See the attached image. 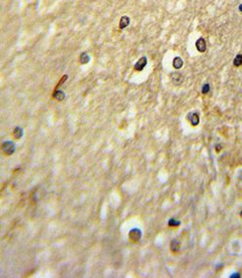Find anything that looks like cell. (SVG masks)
<instances>
[{"instance_id": "obj_1", "label": "cell", "mask_w": 242, "mask_h": 278, "mask_svg": "<svg viewBox=\"0 0 242 278\" xmlns=\"http://www.w3.org/2000/svg\"><path fill=\"white\" fill-rule=\"evenodd\" d=\"M2 151H3V153L4 154H6V155H12L14 152H15V149H16V147H15V144L13 143V141H5V143H3V144H2Z\"/></svg>"}, {"instance_id": "obj_2", "label": "cell", "mask_w": 242, "mask_h": 278, "mask_svg": "<svg viewBox=\"0 0 242 278\" xmlns=\"http://www.w3.org/2000/svg\"><path fill=\"white\" fill-rule=\"evenodd\" d=\"M171 80L174 85L179 86L182 84L183 81V76L180 72H173V73L171 74Z\"/></svg>"}, {"instance_id": "obj_3", "label": "cell", "mask_w": 242, "mask_h": 278, "mask_svg": "<svg viewBox=\"0 0 242 278\" xmlns=\"http://www.w3.org/2000/svg\"><path fill=\"white\" fill-rule=\"evenodd\" d=\"M129 237L133 242H138L142 237V231L138 229H132L131 231L129 232Z\"/></svg>"}, {"instance_id": "obj_4", "label": "cell", "mask_w": 242, "mask_h": 278, "mask_svg": "<svg viewBox=\"0 0 242 278\" xmlns=\"http://www.w3.org/2000/svg\"><path fill=\"white\" fill-rule=\"evenodd\" d=\"M195 46H196L197 51L200 52V53H203V52L206 51L207 45H206V41H205L204 38H202V37L198 38L196 41V43H195Z\"/></svg>"}, {"instance_id": "obj_5", "label": "cell", "mask_w": 242, "mask_h": 278, "mask_svg": "<svg viewBox=\"0 0 242 278\" xmlns=\"http://www.w3.org/2000/svg\"><path fill=\"white\" fill-rule=\"evenodd\" d=\"M188 119L192 126H196L199 123V115L197 112H190L188 114Z\"/></svg>"}, {"instance_id": "obj_6", "label": "cell", "mask_w": 242, "mask_h": 278, "mask_svg": "<svg viewBox=\"0 0 242 278\" xmlns=\"http://www.w3.org/2000/svg\"><path fill=\"white\" fill-rule=\"evenodd\" d=\"M146 63H147L146 58V57H142L141 59L139 60L137 63H136V65H135V66H134L135 70H137V71L143 70V69L144 68V66L146 65Z\"/></svg>"}, {"instance_id": "obj_7", "label": "cell", "mask_w": 242, "mask_h": 278, "mask_svg": "<svg viewBox=\"0 0 242 278\" xmlns=\"http://www.w3.org/2000/svg\"><path fill=\"white\" fill-rule=\"evenodd\" d=\"M129 24H130L129 17L123 16L120 19V22H119V27H120L121 29H125V27H127L128 26H129Z\"/></svg>"}, {"instance_id": "obj_8", "label": "cell", "mask_w": 242, "mask_h": 278, "mask_svg": "<svg viewBox=\"0 0 242 278\" xmlns=\"http://www.w3.org/2000/svg\"><path fill=\"white\" fill-rule=\"evenodd\" d=\"M183 60L181 59L180 57H176V58H175V59L173 60V66H174V68L180 69V68L183 66Z\"/></svg>"}, {"instance_id": "obj_9", "label": "cell", "mask_w": 242, "mask_h": 278, "mask_svg": "<svg viewBox=\"0 0 242 278\" xmlns=\"http://www.w3.org/2000/svg\"><path fill=\"white\" fill-rule=\"evenodd\" d=\"M23 135H24V131L22 128L16 127L15 129H14V137H15L16 140H20V139L23 137Z\"/></svg>"}, {"instance_id": "obj_10", "label": "cell", "mask_w": 242, "mask_h": 278, "mask_svg": "<svg viewBox=\"0 0 242 278\" xmlns=\"http://www.w3.org/2000/svg\"><path fill=\"white\" fill-rule=\"evenodd\" d=\"M65 97H66L65 93H63L62 90H57L54 93V98L59 102H62L63 100L65 99Z\"/></svg>"}, {"instance_id": "obj_11", "label": "cell", "mask_w": 242, "mask_h": 278, "mask_svg": "<svg viewBox=\"0 0 242 278\" xmlns=\"http://www.w3.org/2000/svg\"><path fill=\"white\" fill-rule=\"evenodd\" d=\"M170 247H171V251H173V252H178V251H179V250H180L181 244H180L179 241H177V240H173V241H171V245H170Z\"/></svg>"}, {"instance_id": "obj_12", "label": "cell", "mask_w": 242, "mask_h": 278, "mask_svg": "<svg viewBox=\"0 0 242 278\" xmlns=\"http://www.w3.org/2000/svg\"><path fill=\"white\" fill-rule=\"evenodd\" d=\"M80 63H89V61H90V57H89V55L87 54L86 52H83L81 55H80Z\"/></svg>"}, {"instance_id": "obj_13", "label": "cell", "mask_w": 242, "mask_h": 278, "mask_svg": "<svg viewBox=\"0 0 242 278\" xmlns=\"http://www.w3.org/2000/svg\"><path fill=\"white\" fill-rule=\"evenodd\" d=\"M242 65V55L241 54H238L236 55V57L234 58V60H233V65L234 66H240Z\"/></svg>"}, {"instance_id": "obj_14", "label": "cell", "mask_w": 242, "mask_h": 278, "mask_svg": "<svg viewBox=\"0 0 242 278\" xmlns=\"http://www.w3.org/2000/svg\"><path fill=\"white\" fill-rule=\"evenodd\" d=\"M180 224L181 222L179 221H176L175 219H171L170 221L168 222L169 226H180Z\"/></svg>"}, {"instance_id": "obj_15", "label": "cell", "mask_w": 242, "mask_h": 278, "mask_svg": "<svg viewBox=\"0 0 242 278\" xmlns=\"http://www.w3.org/2000/svg\"><path fill=\"white\" fill-rule=\"evenodd\" d=\"M210 91V85L209 84H204L202 87V94H208Z\"/></svg>"}, {"instance_id": "obj_16", "label": "cell", "mask_w": 242, "mask_h": 278, "mask_svg": "<svg viewBox=\"0 0 242 278\" xmlns=\"http://www.w3.org/2000/svg\"><path fill=\"white\" fill-rule=\"evenodd\" d=\"M221 150H222V146H221V144H217V146H216V151L220 152Z\"/></svg>"}, {"instance_id": "obj_17", "label": "cell", "mask_w": 242, "mask_h": 278, "mask_svg": "<svg viewBox=\"0 0 242 278\" xmlns=\"http://www.w3.org/2000/svg\"><path fill=\"white\" fill-rule=\"evenodd\" d=\"M239 11H240V12H242V4L239 5Z\"/></svg>"}, {"instance_id": "obj_18", "label": "cell", "mask_w": 242, "mask_h": 278, "mask_svg": "<svg viewBox=\"0 0 242 278\" xmlns=\"http://www.w3.org/2000/svg\"><path fill=\"white\" fill-rule=\"evenodd\" d=\"M240 217H241V218H242V211H241V212H240Z\"/></svg>"}]
</instances>
